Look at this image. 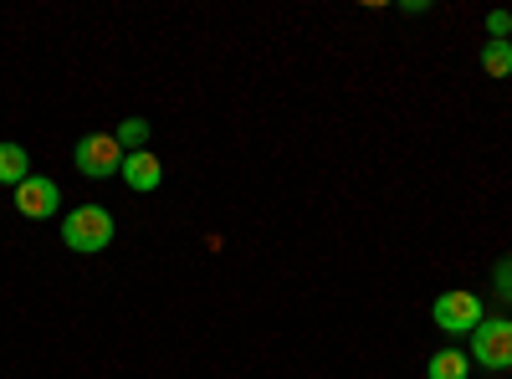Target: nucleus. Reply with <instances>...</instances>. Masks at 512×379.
<instances>
[{"instance_id": "7", "label": "nucleus", "mask_w": 512, "mask_h": 379, "mask_svg": "<svg viewBox=\"0 0 512 379\" xmlns=\"http://www.w3.org/2000/svg\"><path fill=\"white\" fill-rule=\"evenodd\" d=\"M31 180V154L21 144H0V185H26Z\"/></svg>"}, {"instance_id": "3", "label": "nucleus", "mask_w": 512, "mask_h": 379, "mask_svg": "<svg viewBox=\"0 0 512 379\" xmlns=\"http://www.w3.org/2000/svg\"><path fill=\"white\" fill-rule=\"evenodd\" d=\"M72 164H77L88 180H108V175L123 170V144H118L113 134H88V139H77Z\"/></svg>"}, {"instance_id": "8", "label": "nucleus", "mask_w": 512, "mask_h": 379, "mask_svg": "<svg viewBox=\"0 0 512 379\" xmlns=\"http://www.w3.org/2000/svg\"><path fill=\"white\" fill-rule=\"evenodd\" d=\"M466 374H472V364H466L461 349H441V354H431V379H466Z\"/></svg>"}, {"instance_id": "12", "label": "nucleus", "mask_w": 512, "mask_h": 379, "mask_svg": "<svg viewBox=\"0 0 512 379\" xmlns=\"http://www.w3.org/2000/svg\"><path fill=\"white\" fill-rule=\"evenodd\" d=\"M497 292H502V298L512 303V257H507V262L497 267Z\"/></svg>"}, {"instance_id": "11", "label": "nucleus", "mask_w": 512, "mask_h": 379, "mask_svg": "<svg viewBox=\"0 0 512 379\" xmlns=\"http://www.w3.org/2000/svg\"><path fill=\"white\" fill-rule=\"evenodd\" d=\"M487 31H492V41H512V16L507 11H492L487 16Z\"/></svg>"}, {"instance_id": "10", "label": "nucleus", "mask_w": 512, "mask_h": 379, "mask_svg": "<svg viewBox=\"0 0 512 379\" xmlns=\"http://www.w3.org/2000/svg\"><path fill=\"white\" fill-rule=\"evenodd\" d=\"M482 67L492 77H507L512 72V41H487V47H482Z\"/></svg>"}, {"instance_id": "5", "label": "nucleus", "mask_w": 512, "mask_h": 379, "mask_svg": "<svg viewBox=\"0 0 512 379\" xmlns=\"http://www.w3.org/2000/svg\"><path fill=\"white\" fill-rule=\"evenodd\" d=\"M57 205H62V190L47 175H31L26 185H16V210H21L26 221H47Z\"/></svg>"}, {"instance_id": "1", "label": "nucleus", "mask_w": 512, "mask_h": 379, "mask_svg": "<svg viewBox=\"0 0 512 379\" xmlns=\"http://www.w3.org/2000/svg\"><path fill=\"white\" fill-rule=\"evenodd\" d=\"M62 246L82 251V257H93V251H108L113 246V216L103 205H77L62 216Z\"/></svg>"}, {"instance_id": "4", "label": "nucleus", "mask_w": 512, "mask_h": 379, "mask_svg": "<svg viewBox=\"0 0 512 379\" xmlns=\"http://www.w3.org/2000/svg\"><path fill=\"white\" fill-rule=\"evenodd\" d=\"M436 328L441 333H456V339H461V333H477V323H482V298H477V292H461V287H451V292H441V298H436Z\"/></svg>"}, {"instance_id": "6", "label": "nucleus", "mask_w": 512, "mask_h": 379, "mask_svg": "<svg viewBox=\"0 0 512 379\" xmlns=\"http://www.w3.org/2000/svg\"><path fill=\"white\" fill-rule=\"evenodd\" d=\"M118 175H123L128 190H144V195H149V190L164 185V164H159L149 149H139V154H123V170H118Z\"/></svg>"}, {"instance_id": "2", "label": "nucleus", "mask_w": 512, "mask_h": 379, "mask_svg": "<svg viewBox=\"0 0 512 379\" xmlns=\"http://www.w3.org/2000/svg\"><path fill=\"white\" fill-rule=\"evenodd\" d=\"M472 359L482 369H512V318H482L472 333Z\"/></svg>"}, {"instance_id": "9", "label": "nucleus", "mask_w": 512, "mask_h": 379, "mask_svg": "<svg viewBox=\"0 0 512 379\" xmlns=\"http://www.w3.org/2000/svg\"><path fill=\"white\" fill-rule=\"evenodd\" d=\"M113 139L123 144V154H139V149H149V118H123Z\"/></svg>"}]
</instances>
